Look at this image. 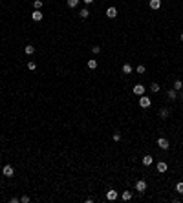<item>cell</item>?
I'll list each match as a JSON object with an SVG mask.
<instances>
[{
  "label": "cell",
  "instance_id": "obj_8",
  "mask_svg": "<svg viewBox=\"0 0 183 203\" xmlns=\"http://www.w3.org/2000/svg\"><path fill=\"white\" fill-rule=\"evenodd\" d=\"M31 18L35 20V22H40V20L44 18V15H42V11H40V9H35V11H33V15H31Z\"/></svg>",
  "mask_w": 183,
  "mask_h": 203
},
{
  "label": "cell",
  "instance_id": "obj_20",
  "mask_svg": "<svg viewBox=\"0 0 183 203\" xmlns=\"http://www.w3.org/2000/svg\"><path fill=\"white\" fill-rule=\"evenodd\" d=\"M159 90H161V86H159L158 83H152V84H150V92H152V93H158Z\"/></svg>",
  "mask_w": 183,
  "mask_h": 203
},
{
  "label": "cell",
  "instance_id": "obj_1",
  "mask_svg": "<svg viewBox=\"0 0 183 203\" xmlns=\"http://www.w3.org/2000/svg\"><path fill=\"white\" fill-rule=\"evenodd\" d=\"M147 188H148V185H147V181H145V179H139L137 183H135V190H137L139 194H145V192H147Z\"/></svg>",
  "mask_w": 183,
  "mask_h": 203
},
{
  "label": "cell",
  "instance_id": "obj_23",
  "mask_svg": "<svg viewBox=\"0 0 183 203\" xmlns=\"http://www.w3.org/2000/svg\"><path fill=\"white\" fill-rule=\"evenodd\" d=\"M33 8H35V9H40V8H42V0H35V2H33Z\"/></svg>",
  "mask_w": 183,
  "mask_h": 203
},
{
  "label": "cell",
  "instance_id": "obj_19",
  "mask_svg": "<svg viewBox=\"0 0 183 203\" xmlns=\"http://www.w3.org/2000/svg\"><path fill=\"white\" fill-rule=\"evenodd\" d=\"M86 64H88V68H90V70H95V68H97V60H95V59H90Z\"/></svg>",
  "mask_w": 183,
  "mask_h": 203
},
{
  "label": "cell",
  "instance_id": "obj_15",
  "mask_svg": "<svg viewBox=\"0 0 183 203\" xmlns=\"http://www.w3.org/2000/svg\"><path fill=\"white\" fill-rule=\"evenodd\" d=\"M24 51H26V55H33V53H35V46H33V44H28V46L24 48Z\"/></svg>",
  "mask_w": 183,
  "mask_h": 203
},
{
  "label": "cell",
  "instance_id": "obj_12",
  "mask_svg": "<svg viewBox=\"0 0 183 203\" xmlns=\"http://www.w3.org/2000/svg\"><path fill=\"white\" fill-rule=\"evenodd\" d=\"M106 17H108V18H116V17H117V9H116V8H108V9H106Z\"/></svg>",
  "mask_w": 183,
  "mask_h": 203
},
{
  "label": "cell",
  "instance_id": "obj_31",
  "mask_svg": "<svg viewBox=\"0 0 183 203\" xmlns=\"http://www.w3.org/2000/svg\"><path fill=\"white\" fill-rule=\"evenodd\" d=\"M179 38H181V40H183V33H181V37H179Z\"/></svg>",
  "mask_w": 183,
  "mask_h": 203
},
{
  "label": "cell",
  "instance_id": "obj_10",
  "mask_svg": "<svg viewBox=\"0 0 183 203\" xmlns=\"http://www.w3.org/2000/svg\"><path fill=\"white\" fill-rule=\"evenodd\" d=\"M148 6H150V9L158 11V9L161 8V0H150V2H148Z\"/></svg>",
  "mask_w": 183,
  "mask_h": 203
},
{
  "label": "cell",
  "instance_id": "obj_14",
  "mask_svg": "<svg viewBox=\"0 0 183 203\" xmlns=\"http://www.w3.org/2000/svg\"><path fill=\"white\" fill-rule=\"evenodd\" d=\"M134 71V68H132V64H123V73H125V75H130V73Z\"/></svg>",
  "mask_w": 183,
  "mask_h": 203
},
{
  "label": "cell",
  "instance_id": "obj_9",
  "mask_svg": "<svg viewBox=\"0 0 183 203\" xmlns=\"http://www.w3.org/2000/svg\"><path fill=\"white\" fill-rule=\"evenodd\" d=\"M141 163H143L145 167H150V165L154 163V158H152V155H150V154H147V155H145V158H143V159H141Z\"/></svg>",
  "mask_w": 183,
  "mask_h": 203
},
{
  "label": "cell",
  "instance_id": "obj_11",
  "mask_svg": "<svg viewBox=\"0 0 183 203\" xmlns=\"http://www.w3.org/2000/svg\"><path fill=\"white\" fill-rule=\"evenodd\" d=\"M132 190H123V194H121V200H123V201H130L132 200Z\"/></svg>",
  "mask_w": 183,
  "mask_h": 203
},
{
  "label": "cell",
  "instance_id": "obj_7",
  "mask_svg": "<svg viewBox=\"0 0 183 203\" xmlns=\"http://www.w3.org/2000/svg\"><path fill=\"white\" fill-rule=\"evenodd\" d=\"M156 168H158V172H159V174H163V172H167V170H168V165L165 163V161H158Z\"/></svg>",
  "mask_w": 183,
  "mask_h": 203
},
{
  "label": "cell",
  "instance_id": "obj_16",
  "mask_svg": "<svg viewBox=\"0 0 183 203\" xmlns=\"http://www.w3.org/2000/svg\"><path fill=\"white\" fill-rule=\"evenodd\" d=\"M168 116H170V110H168V108H161V110H159V117L167 119Z\"/></svg>",
  "mask_w": 183,
  "mask_h": 203
},
{
  "label": "cell",
  "instance_id": "obj_30",
  "mask_svg": "<svg viewBox=\"0 0 183 203\" xmlns=\"http://www.w3.org/2000/svg\"><path fill=\"white\" fill-rule=\"evenodd\" d=\"M179 93H181V99H183V90H179Z\"/></svg>",
  "mask_w": 183,
  "mask_h": 203
},
{
  "label": "cell",
  "instance_id": "obj_22",
  "mask_svg": "<svg viewBox=\"0 0 183 203\" xmlns=\"http://www.w3.org/2000/svg\"><path fill=\"white\" fill-rule=\"evenodd\" d=\"M28 70H31V71H35V70H37V64L33 62V60H29V62H28Z\"/></svg>",
  "mask_w": 183,
  "mask_h": 203
},
{
  "label": "cell",
  "instance_id": "obj_17",
  "mask_svg": "<svg viewBox=\"0 0 183 203\" xmlns=\"http://www.w3.org/2000/svg\"><path fill=\"white\" fill-rule=\"evenodd\" d=\"M79 17H81V18H88V17H90V11H88V8H83V9H81V11H79Z\"/></svg>",
  "mask_w": 183,
  "mask_h": 203
},
{
  "label": "cell",
  "instance_id": "obj_6",
  "mask_svg": "<svg viewBox=\"0 0 183 203\" xmlns=\"http://www.w3.org/2000/svg\"><path fill=\"white\" fill-rule=\"evenodd\" d=\"M158 146L161 148V150H168L170 143H168V139H165V137H159V139H158Z\"/></svg>",
  "mask_w": 183,
  "mask_h": 203
},
{
  "label": "cell",
  "instance_id": "obj_28",
  "mask_svg": "<svg viewBox=\"0 0 183 203\" xmlns=\"http://www.w3.org/2000/svg\"><path fill=\"white\" fill-rule=\"evenodd\" d=\"M114 141H121V134H119V132L114 134Z\"/></svg>",
  "mask_w": 183,
  "mask_h": 203
},
{
  "label": "cell",
  "instance_id": "obj_18",
  "mask_svg": "<svg viewBox=\"0 0 183 203\" xmlns=\"http://www.w3.org/2000/svg\"><path fill=\"white\" fill-rule=\"evenodd\" d=\"M172 88H174L176 92H179V90H183V83H181L179 79H178V80H174V86H172Z\"/></svg>",
  "mask_w": 183,
  "mask_h": 203
},
{
  "label": "cell",
  "instance_id": "obj_2",
  "mask_svg": "<svg viewBox=\"0 0 183 203\" xmlns=\"http://www.w3.org/2000/svg\"><path fill=\"white\" fill-rule=\"evenodd\" d=\"M2 174L6 176V178H13V176H15V168H13L11 165H4L2 167Z\"/></svg>",
  "mask_w": 183,
  "mask_h": 203
},
{
  "label": "cell",
  "instance_id": "obj_21",
  "mask_svg": "<svg viewBox=\"0 0 183 203\" xmlns=\"http://www.w3.org/2000/svg\"><path fill=\"white\" fill-rule=\"evenodd\" d=\"M81 2V0H66V4H68V8H77V4Z\"/></svg>",
  "mask_w": 183,
  "mask_h": 203
},
{
  "label": "cell",
  "instance_id": "obj_4",
  "mask_svg": "<svg viewBox=\"0 0 183 203\" xmlns=\"http://www.w3.org/2000/svg\"><path fill=\"white\" fill-rule=\"evenodd\" d=\"M150 104H152L150 97H147V95H141V99H139V106H141V108H150Z\"/></svg>",
  "mask_w": 183,
  "mask_h": 203
},
{
  "label": "cell",
  "instance_id": "obj_29",
  "mask_svg": "<svg viewBox=\"0 0 183 203\" xmlns=\"http://www.w3.org/2000/svg\"><path fill=\"white\" fill-rule=\"evenodd\" d=\"M83 2H84L86 6H90V4H93V0H83Z\"/></svg>",
  "mask_w": 183,
  "mask_h": 203
},
{
  "label": "cell",
  "instance_id": "obj_24",
  "mask_svg": "<svg viewBox=\"0 0 183 203\" xmlns=\"http://www.w3.org/2000/svg\"><path fill=\"white\" fill-rule=\"evenodd\" d=\"M176 190H178L179 194H183V181H179V183L176 185Z\"/></svg>",
  "mask_w": 183,
  "mask_h": 203
},
{
  "label": "cell",
  "instance_id": "obj_27",
  "mask_svg": "<svg viewBox=\"0 0 183 203\" xmlns=\"http://www.w3.org/2000/svg\"><path fill=\"white\" fill-rule=\"evenodd\" d=\"M99 51H101V48H99V46H92V53H95V55H97Z\"/></svg>",
  "mask_w": 183,
  "mask_h": 203
},
{
  "label": "cell",
  "instance_id": "obj_3",
  "mask_svg": "<svg viewBox=\"0 0 183 203\" xmlns=\"http://www.w3.org/2000/svg\"><path fill=\"white\" fill-rule=\"evenodd\" d=\"M145 90H147V88L143 86V84H135L134 88H132V92H134V95H145Z\"/></svg>",
  "mask_w": 183,
  "mask_h": 203
},
{
  "label": "cell",
  "instance_id": "obj_13",
  "mask_svg": "<svg viewBox=\"0 0 183 203\" xmlns=\"http://www.w3.org/2000/svg\"><path fill=\"white\" fill-rule=\"evenodd\" d=\"M167 95H168V99H170V101H176V99H178V92H176L174 88H170V90L167 92Z\"/></svg>",
  "mask_w": 183,
  "mask_h": 203
},
{
  "label": "cell",
  "instance_id": "obj_26",
  "mask_svg": "<svg viewBox=\"0 0 183 203\" xmlns=\"http://www.w3.org/2000/svg\"><path fill=\"white\" fill-rule=\"evenodd\" d=\"M20 201H22V203H29L31 198H29V196H22V198H20Z\"/></svg>",
  "mask_w": 183,
  "mask_h": 203
},
{
  "label": "cell",
  "instance_id": "obj_25",
  "mask_svg": "<svg viewBox=\"0 0 183 203\" xmlns=\"http://www.w3.org/2000/svg\"><path fill=\"white\" fill-rule=\"evenodd\" d=\"M145 70H147V68H145L143 64H139L137 68H135V71H137V73H145Z\"/></svg>",
  "mask_w": 183,
  "mask_h": 203
},
{
  "label": "cell",
  "instance_id": "obj_5",
  "mask_svg": "<svg viewBox=\"0 0 183 203\" xmlns=\"http://www.w3.org/2000/svg\"><path fill=\"white\" fill-rule=\"evenodd\" d=\"M117 198H119V192L114 190V188H110V190L106 192V200H108V201H116Z\"/></svg>",
  "mask_w": 183,
  "mask_h": 203
}]
</instances>
